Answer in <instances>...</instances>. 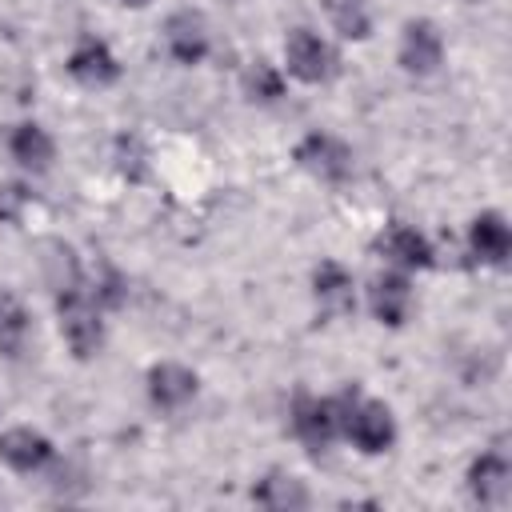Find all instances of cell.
Returning a JSON list of instances; mask_svg holds the SVG:
<instances>
[{
	"instance_id": "cell-10",
	"label": "cell",
	"mask_w": 512,
	"mask_h": 512,
	"mask_svg": "<svg viewBox=\"0 0 512 512\" xmlns=\"http://www.w3.org/2000/svg\"><path fill=\"white\" fill-rule=\"evenodd\" d=\"M164 40H168V52H172L180 64H200L204 52H208V32H204V20H200L196 12H176V16H168Z\"/></svg>"
},
{
	"instance_id": "cell-6",
	"label": "cell",
	"mask_w": 512,
	"mask_h": 512,
	"mask_svg": "<svg viewBox=\"0 0 512 512\" xmlns=\"http://www.w3.org/2000/svg\"><path fill=\"white\" fill-rule=\"evenodd\" d=\"M444 60V40L436 32V24L428 20H412L404 28V40H400V64L412 72V76H428L436 72Z\"/></svg>"
},
{
	"instance_id": "cell-19",
	"label": "cell",
	"mask_w": 512,
	"mask_h": 512,
	"mask_svg": "<svg viewBox=\"0 0 512 512\" xmlns=\"http://www.w3.org/2000/svg\"><path fill=\"white\" fill-rule=\"evenodd\" d=\"M324 12H328V20L336 24V32L348 36V40H364L368 28H372L364 0H324Z\"/></svg>"
},
{
	"instance_id": "cell-17",
	"label": "cell",
	"mask_w": 512,
	"mask_h": 512,
	"mask_svg": "<svg viewBox=\"0 0 512 512\" xmlns=\"http://www.w3.org/2000/svg\"><path fill=\"white\" fill-rule=\"evenodd\" d=\"M8 148L24 168H36V172H44L48 160H52V140H48V132L40 124H16Z\"/></svg>"
},
{
	"instance_id": "cell-1",
	"label": "cell",
	"mask_w": 512,
	"mask_h": 512,
	"mask_svg": "<svg viewBox=\"0 0 512 512\" xmlns=\"http://www.w3.org/2000/svg\"><path fill=\"white\" fill-rule=\"evenodd\" d=\"M56 312H60V332H64L68 348L76 356H92L100 348V336H104V328H100V304L80 284H68L56 296Z\"/></svg>"
},
{
	"instance_id": "cell-5",
	"label": "cell",
	"mask_w": 512,
	"mask_h": 512,
	"mask_svg": "<svg viewBox=\"0 0 512 512\" xmlns=\"http://www.w3.org/2000/svg\"><path fill=\"white\" fill-rule=\"evenodd\" d=\"M468 488L480 504L488 508H504L508 504V488H512V464H508V452L496 444L488 448L472 468H468Z\"/></svg>"
},
{
	"instance_id": "cell-16",
	"label": "cell",
	"mask_w": 512,
	"mask_h": 512,
	"mask_svg": "<svg viewBox=\"0 0 512 512\" xmlns=\"http://www.w3.org/2000/svg\"><path fill=\"white\" fill-rule=\"evenodd\" d=\"M252 500L264 504V508H308V492L296 476H284V472H272L264 476L256 488H252Z\"/></svg>"
},
{
	"instance_id": "cell-2",
	"label": "cell",
	"mask_w": 512,
	"mask_h": 512,
	"mask_svg": "<svg viewBox=\"0 0 512 512\" xmlns=\"http://www.w3.org/2000/svg\"><path fill=\"white\" fill-rule=\"evenodd\" d=\"M340 432L352 436L356 448H364V452H384L396 440L392 412L376 400H356L352 392L340 396Z\"/></svg>"
},
{
	"instance_id": "cell-23",
	"label": "cell",
	"mask_w": 512,
	"mask_h": 512,
	"mask_svg": "<svg viewBox=\"0 0 512 512\" xmlns=\"http://www.w3.org/2000/svg\"><path fill=\"white\" fill-rule=\"evenodd\" d=\"M124 4H132V8H144V4H148V0H124Z\"/></svg>"
},
{
	"instance_id": "cell-21",
	"label": "cell",
	"mask_w": 512,
	"mask_h": 512,
	"mask_svg": "<svg viewBox=\"0 0 512 512\" xmlns=\"http://www.w3.org/2000/svg\"><path fill=\"white\" fill-rule=\"evenodd\" d=\"M248 88H252V96H260V100H276V96H280V76H276L268 64H256L252 76H248Z\"/></svg>"
},
{
	"instance_id": "cell-22",
	"label": "cell",
	"mask_w": 512,
	"mask_h": 512,
	"mask_svg": "<svg viewBox=\"0 0 512 512\" xmlns=\"http://www.w3.org/2000/svg\"><path fill=\"white\" fill-rule=\"evenodd\" d=\"M24 200H28V192H24V188H16V184L0 188V220H16Z\"/></svg>"
},
{
	"instance_id": "cell-13",
	"label": "cell",
	"mask_w": 512,
	"mask_h": 512,
	"mask_svg": "<svg viewBox=\"0 0 512 512\" xmlns=\"http://www.w3.org/2000/svg\"><path fill=\"white\" fill-rule=\"evenodd\" d=\"M380 252H384L392 264H400V268H428V264H432L428 240H424L416 228H408V224H392V228L380 236Z\"/></svg>"
},
{
	"instance_id": "cell-7",
	"label": "cell",
	"mask_w": 512,
	"mask_h": 512,
	"mask_svg": "<svg viewBox=\"0 0 512 512\" xmlns=\"http://www.w3.org/2000/svg\"><path fill=\"white\" fill-rule=\"evenodd\" d=\"M296 160H300L308 172H316L320 180H344L348 168H352L348 148H344L340 140L324 136V132H308V136L296 144Z\"/></svg>"
},
{
	"instance_id": "cell-15",
	"label": "cell",
	"mask_w": 512,
	"mask_h": 512,
	"mask_svg": "<svg viewBox=\"0 0 512 512\" xmlns=\"http://www.w3.org/2000/svg\"><path fill=\"white\" fill-rule=\"evenodd\" d=\"M28 336H32V320H28L24 304L4 292L0 296V352L16 360L28 348Z\"/></svg>"
},
{
	"instance_id": "cell-12",
	"label": "cell",
	"mask_w": 512,
	"mask_h": 512,
	"mask_svg": "<svg viewBox=\"0 0 512 512\" xmlns=\"http://www.w3.org/2000/svg\"><path fill=\"white\" fill-rule=\"evenodd\" d=\"M148 396L160 408H180V404H188L196 396V376L188 368H180V364H156L148 372Z\"/></svg>"
},
{
	"instance_id": "cell-14",
	"label": "cell",
	"mask_w": 512,
	"mask_h": 512,
	"mask_svg": "<svg viewBox=\"0 0 512 512\" xmlns=\"http://www.w3.org/2000/svg\"><path fill=\"white\" fill-rule=\"evenodd\" d=\"M408 304H412V292H408V280L400 272H384L372 288V312L380 324H404L408 316Z\"/></svg>"
},
{
	"instance_id": "cell-4",
	"label": "cell",
	"mask_w": 512,
	"mask_h": 512,
	"mask_svg": "<svg viewBox=\"0 0 512 512\" xmlns=\"http://www.w3.org/2000/svg\"><path fill=\"white\" fill-rule=\"evenodd\" d=\"M288 72L304 84H324L336 72V52L308 28H296L288 36Z\"/></svg>"
},
{
	"instance_id": "cell-8",
	"label": "cell",
	"mask_w": 512,
	"mask_h": 512,
	"mask_svg": "<svg viewBox=\"0 0 512 512\" xmlns=\"http://www.w3.org/2000/svg\"><path fill=\"white\" fill-rule=\"evenodd\" d=\"M68 72H72L80 84H88V88H104V84H112V80L120 76L116 56H112L108 44L96 40V36H80V44H76L72 56H68Z\"/></svg>"
},
{
	"instance_id": "cell-9",
	"label": "cell",
	"mask_w": 512,
	"mask_h": 512,
	"mask_svg": "<svg viewBox=\"0 0 512 512\" xmlns=\"http://www.w3.org/2000/svg\"><path fill=\"white\" fill-rule=\"evenodd\" d=\"M48 456H52L48 436H40V432H32V428H8V432L0 436V460H4L12 472H36V468L48 464Z\"/></svg>"
},
{
	"instance_id": "cell-3",
	"label": "cell",
	"mask_w": 512,
	"mask_h": 512,
	"mask_svg": "<svg viewBox=\"0 0 512 512\" xmlns=\"http://www.w3.org/2000/svg\"><path fill=\"white\" fill-rule=\"evenodd\" d=\"M292 432L312 448H328L332 436L340 432V396L336 400H316V396H296L292 404Z\"/></svg>"
},
{
	"instance_id": "cell-11",
	"label": "cell",
	"mask_w": 512,
	"mask_h": 512,
	"mask_svg": "<svg viewBox=\"0 0 512 512\" xmlns=\"http://www.w3.org/2000/svg\"><path fill=\"white\" fill-rule=\"evenodd\" d=\"M468 240H472V256L484 260V264H504L508 252H512V232H508L500 212H480L472 220V236Z\"/></svg>"
},
{
	"instance_id": "cell-20",
	"label": "cell",
	"mask_w": 512,
	"mask_h": 512,
	"mask_svg": "<svg viewBox=\"0 0 512 512\" xmlns=\"http://www.w3.org/2000/svg\"><path fill=\"white\" fill-rule=\"evenodd\" d=\"M116 160H120V172H124L128 180H140V176H144V148H140L136 136H120Z\"/></svg>"
},
{
	"instance_id": "cell-18",
	"label": "cell",
	"mask_w": 512,
	"mask_h": 512,
	"mask_svg": "<svg viewBox=\"0 0 512 512\" xmlns=\"http://www.w3.org/2000/svg\"><path fill=\"white\" fill-rule=\"evenodd\" d=\"M316 300H320L328 312H348V308H352V276H348L340 264L324 260V264L316 268Z\"/></svg>"
}]
</instances>
